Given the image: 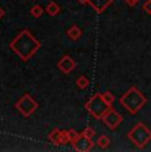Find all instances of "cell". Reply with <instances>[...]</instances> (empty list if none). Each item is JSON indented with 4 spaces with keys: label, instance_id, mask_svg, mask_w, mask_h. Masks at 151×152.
Returning <instances> with one entry per match:
<instances>
[{
    "label": "cell",
    "instance_id": "obj_13",
    "mask_svg": "<svg viewBox=\"0 0 151 152\" xmlns=\"http://www.w3.org/2000/svg\"><path fill=\"white\" fill-rule=\"evenodd\" d=\"M95 143H97V145H98L100 148L105 150V148L109 147V144H110V139L107 138L106 135H101L100 138L97 139V142H95Z\"/></svg>",
    "mask_w": 151,
    "mask_h": 152
},
{
    "label": "cell",
    "instance_id": "obj_3",
    "mask_svg": "<svg viewBox=\"0 0 151 152\" xmlns=\"http://www.w3.org/2000/svg\"><path fill=\"white\" fill-rule=\"evenodd\" d=\"M127 138L138 148H143L151 140V131L143 123H136L131 128V131L127 134Z\"/></svg>",
    "mask_w": 151,
    "mask_h": 152
},
{
    "label": "cell",
    "instance_id": "obj_16",
    "mask_svg": "<svg viewBox=\"0 0 151 152\" xmlns=\"http://www.w3.org/2000/svg\"><path fill=\"white\" fill-rule=\"evenodd\" d=\"M80 135H81V134H78L77 131H74V130H69L68 131V138H69V142H70L72 144H73L76 140L80 138Z\"/></svg>",
    "mask_w": 151,
    "mask_h": 152
},
{
    "label": "cell",
    "instance_id": "obj_14",
    "mask_svg": "<svg viewBox=\"0 0 151 152\" xmlns=\"http://www.w3.org/2000/svg\"><path fill=\"white\" fill-rule=\"evenodd\" d=\"M29 13H31L33 17H41V16H43V13H44V10H43L41 5L36 4V5H33V7L31 8Z\"/></svg>",
    "mask_w": 151,
    "mask_h": 152
},
{
    "label": "cell",
    "instance_id": "obj_19",
    "mask_svg": "<svg viewBox=\"0 0 151 152\" xmlns=\"http://www.w3.org/2000/svg\"><path fill=\"white\" fill-rule=\"evenodd\" d=\"M125 1H126L129 5H131V7H133V5H135L136 3H138V0H125Z\"/></svg>",
    "mask_w": 151,
    "mask_h": 152
},
{
    "label": "cell",
    "instance_id": "obj_8",
    "mask_svg": "<svg viewBox=\"0 0 151 152\" xmlns=\"http://www.w3.org/2000/svg\"><path fill=\"white\" fill-rule=\"evenodd\" d=\"M73 147L76 151L86 152V151H90L92 148L94 147V143H93V140L90 138H86V136H84L82 134H81L80 138L73 143Z\"/></svg>",
    "mask_w": 151,
    "mask_h": 152
},
{
    "label": "cell",
    "instance_id": "obj_2",
    "mask_svg": "<svg viewBox=\"0 0 151 152\" xmlns=\"http://www.w3.org/2000/svg\"><path fill=\"white\" fill-rule=\"evenodd\" d=\"M147 99L136 87H130L121 97L119 103L129 111L131 115H135L142 107L146 104Z\"/></svg>",
    "mask_w": 151,
    "mask_h": 152
},
{
    "label": "cell",
    "instance_id": "obj_17",
    "mask_svg": "<svg viewBox=\"0 0 151 152\" xmlns=\"http://www.w3.org/2000/svg\"><path fill=\"white\" fill-rule=\"evenodd\" d=\"M82 135H84V136H86V138L93 139V138H94V135H95V131L93 130L92 127H86L85 130L82 131Z\"/></svg>",
    "mask_w": 151,
    "mask_h": 152
},
{
    "label": "cell",
    "instance_id": "obj_18",
    "mask_svg": "<svg viewBox=\"0 0 151 152\" xmlns=\"http://www.w3.org/2000/svg\"><path fill=\"white\" fill-rule=\"evenodd\" d=\"M143 11H144L146 13L151 15V0H146V1H144V4H143Z\"/></svg>",
    "mask_w": 151,
    "mask_h": 152
},
{
    "label": "cell",
    "instance_id": "obj_6",
    "mask_svg": "<svg viewBox=\"0 0 151 152\" xmlns=\"http://www.w3.org/2000/svg\"><path fill=\"white\" fill-rule=\"evenodd\" d=\"M122 121H123L122 115L115 109H113V107H109V110H107L102 116V122L110 130H115V128L122 123Z\"/></svg>",
    "mask_w": 151,
    "mask_h": 152
},
{
    "label": "cell",
    "instance_id": "obj_1",
    "mask_svg": "<svg viewBox=\"0 0 151 152\" xmlns=\"http://www.w3.org/2000/svg\"><path fill=\"white\" fill-rule=\"evenodd\" d=\"M11 48L16 54L21 57V60L27 61L39 50L40 42L34 39L28 31H23L19 36L11 42Z\"/></svg>",
    "mask_w": 151,
    "mask_h": 152
},
{
    "label": "cell",
    "instance_id": "obj_10",
    "mask_svg": "<svg viewBox=\"0 0 151 152\" xmlns=\"http://www.w3.org/2000/svg\"><path fill=\"white\" fill-rule=\"evenodd\" d=\"M66 34H68V37L70 40H73V41H77L78 39H80L81 36H82V31H81L80 28L77 27V25H72L70 28L66 31Z\"/></svg>",
    "mask_w": 151,
    "mask_h": 152
},
{
    "label": "cell",
    "instance_id": "obj_11",
    "mask_svg": "<svg viewBox=\"0 0 151 152\" xmlns=\"http://www.w3.org/2000/svg\"><path fill=\"white\" fill-rule=\"evenodd\" d=\"M60 11H61L60 5L57 4V3H54V1L49 3V4L46 5V12H48V15H51V16H56Z\"/></svg>",
    "mask_w": 151,
    "mask_h": 152
},
{
    "label": "cell",
    "instance_id": "obj_7",
    "mask_svg": "<svg viewBox=\"0 0 151 152\" xmlns=\"http://www.w3.org/2000/svg\"><path fill=\"white\" fill-rule=\"evenodd\" d=\"M49 140L53 143L54 145H62L69 142L68 138V131L60 130V128H54L51 134H49Z\"/></svg>",
    "mask_w": 151,
    "mask_h": 152
},
{
    "label": "cell",
    "instance_id": "obj_15",
    "mask_svg": "<svg viewBox=\"0 0 151 152\" xmlns=\"http://www.w3.org/2000/svg\"><path fill=\"white\" fill-rule=\"evenodd\" d=\"M101 95H102V99L106 102L107 104H109V106H111V104L114 103L115 98H114V95H113L110 91H105V93H102V94H101Z\"/></svg>",
    "mask_w": 151,
    "mask_h": 152
},
{
    "label": "cell",
    "instance_id": "obj_4",
    "mask_svg": "<svg viewBox=\"0 0 151 152\" xmlns=\"http://www.w3.org/2000/svg\"><path fill=\"white\" fill-rule=\"evenodd\" d=\"M85 107L95 119H102L103 114H105L106 111L109 110V107H111V106H109V104L103 101L101 94H95L94 97L85 104Z\"/></svg>",
    "mask_w": 151,
    "mask_h": 152
},
{
    "label": "cell",
    "instance_id": "obj_9",
    "mask_svg": "<svg viewBox=\"0 0 151 152\" xmlns=\"http://www.w3.org/2000/svg\"><path fill=\"white\" fill-rule=\"evenodd\" d=\"M57 68H59L64 74H69L70 72H73L74 70L76 62H74V60L70 57V56H64V57L59 61V64H57Z\"/></svg>",
    "mask_w": 151,
    "mask_h": 152
},
{
    "label": "cell",
    "instance_id": "obj_20",
    "mask_svg": "<svg viewBox=\"0 0 151 152\" xmlns=\"http://www.w3.org/2000/svg\"><path fill=\"white\" fill-rule=\"evenodd\" d=\"M4 13H5V11H4V10H3V8H1V7H0V20H1V19H3V16H4Z\"/></svg>",
    "mask_w": 151,
    "mask_h": 152
},
{
    "label": "cell",
    "instance_id": "obj_12",
    "mask_svg": "<svg viewBox=\"0 0 151 152\" xmlns=\"http://www.w3.org/2000/svg\"><path fill=\"white\" fill-rule=\"evenodd\" d=\"M76 85H77L78 89L84 90V89H86V87L90 85V81H89L88 77H85V75H81V77L77 78V81H76Z\"/></svg>",
    "mask_w": 151,
    "mask_h": 152
},
{
    "label": "cell",
    "instance_id": "obj_5",
    "mask_svg": "<svg viewBox=\"0 0 151 152\" xmlns=\"http://www.w3.org/2000/svg\"><path fill=\"white\" fill-rule=\"evenodd\" d=\"M15 107L20 111V114H23L24 116H31L32 114L37 110L39 104H37V102L34 101L29 94H24L16 102Z\"/></svg>",
    "mask_w": 151,
    "mask_h": 152
}]
</instances>
